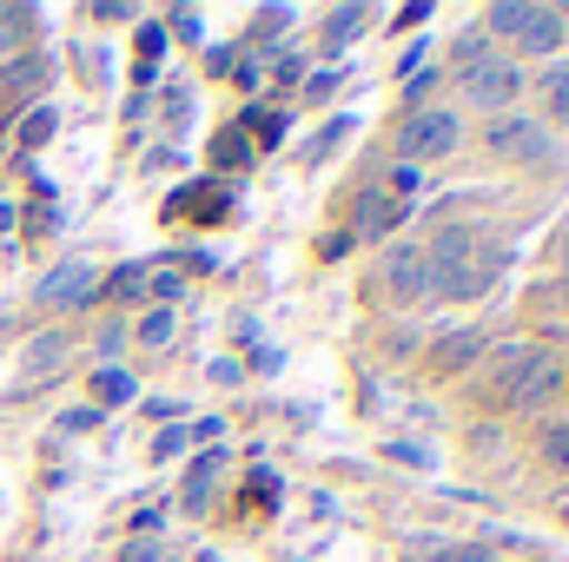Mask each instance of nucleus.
<instances>
[{
  "label": "nucleus",
  "mask_w": 569,
  "mask_h": 562,
  "mask_svg": "<svg viewBox=\"0 0 569 562\" xmlns=\"http://www.w3.org/2000/svg\"><path fill=\"white\" fill-rule=\"evenodd\" d=\"M483 351V331H450V338H437V351H430V371L437 378H457L470 358Z\"/></svg>",
  "instance_id": "12"
},
{
  "label": "nucleus",
  "mask_w": 569,
  "mask_h": 562,
  "mask_svg": "<svg viewBox=\"0 0 569 562\" xmlns=\"http://www.w3.org/2000/svg\"><path fill=\"white\" fill-rule=\"evenodd\" d=\"M239 133L252 140V152H259V145H279L284 140V113H272V107H252V113L239 120Z\"/></svg>",
  "instance_id": "16"
},
{
  "label": "nucleus",
  "mask_w": 569,
  "mask_h": 562,
  "mask_svg": "<svg viewBox=\"0 0 569 562\" xmlns=\"http://www.w3.org/2000/svg\"><path fill=\"white\" fill-rule=\"evenodd\" d=\"M523 13H530L523 0H503V7H490V27H497V33H517V27H523Z\"/></svg>",
  "instance_id": "24"
},
{
  "label": "nucleus",
  "mask_w": 569,
  "mask_h": 562,
  "mask_svg": "<svg viewBox=\"0 0 569 562\" xmlns=\"http://www.w3.org/2000/svg\"><path fill=\"white\" fill-rule=\"evenodd\" d=\"M398 159L405 165H418V159H443L450 145H457V113H443V107H418L405 127H398Z\"/></svg>",
  "instance_id": "2"
},
{
  "label": "nucleus",
  "mask_w": 569,
  "mask_h": 562,
  "mask_svg": "<svg viewBox=\"0 0 569 562\" xmlns=\"http://www.w3.org/2000/svg\"><path fill=\"white\" fill-rule=\"evenodd\" d=\"M232 205V192H219V185H186L179 199H166V219H219Z\"/></svg>",
  "instance_id": "11"
},
{
  "label": "nucleus",
  "mask_w": 569,
  "mask_h": 562,
  "mask_svg": "<svg viewBox=\"0 0 569 562\" xmlns=\"http://www.w3.org/2000/svg\"><path fill=\"white\" fill-rule=\"evenodd\" d=\"M179 450H186V430H166V436L152 443V456H179Z\"/></svg>",
  "instance_id": "29"
},
{
  "label": "nucleus",
  "mask_w": 569,
  "mask_h": 562,
  "mask_svg": "<svg viewBox=\"0 0 569 562\" xmlns=\"http://www.w3.org/2000/svg\"><path fill=\"white\" fill-rule=\"evenodd\" d=\"M490 152L530 165V159L550 152V127H543V120H490Z\"/></svg>",
  "instance_id": "5"
},
{
  "label": "nucleus",
  "mask_w": 569,
  "mask_h": 562,
  "mask_svg": "<svg viewBox=\"0 0 569 562\" xmlns=\"http://www.w3.org/2000/svg\"><path fill=\"white\" fill-rule=\"evenodd\" d=\"M537 93H543V113H550V120H569V67H550V73L537 80Z\"/></svg>",
  "instance_id": "19"
},
{
  "label": "nucleus",
  "mask_w": 569,
  "mask_h": 562,
  "mask_svg": "<svg viewBox=\"0 0 569 562\" xmlns=\"http://www.w3.org/2000/svg\"><path fill=\"white\" fill-rule=\"evenodd\" d=\"M93 265H80V259H67V265H53L47 279H40V291H33V304H47V311H67V304H87L93 298Z\"/></svg>",
  "instance_id": "6"
},
{
  "label": "nucleus",
  "mask_w": 569,
  "mask_h": 562,
  "mask_svg": "<svg viewBox=\"0 0 569 562\" xmlns=\"http://www.w3.org/2000/svg\"><path fill=\"white\" fill-rule=\"evenodd\" d=\"M212 159H219L226 172H246V165H252V140H246L239 127H226V133L212 140Z\"/></svg>",
  "instance_id": "18"
},
{
  "label": "nucleus",
  "mask_w": 569,
  "mask_h": 562,
  "mask_svg": "<svg viewBox=\"0 0 569 562\" xmlns=\"http://www.w3.org/2000/svg\"><path fill=\"white\" fill-rule=\"evenodd\" d=\"M398 212H405L398 199H385V192H365V199H358V232H365V239H391Z\"/></svg>",
  "instance_id": "15"
},
{
  "label": "nucleus",
  "mask_w": 569,
  "mask_h": 562,
  "mask_svg": "<svg viewBox=\"0 0 569 562\" xmlns=\"http://www.w3.org/2000/svg\"><path fill=\"white\" fill-rule=\"evenodd\" d=\"M172 27H179V40H199V13L186 7V13H172Z\"/></svg>",
  "instance_id": "30"
},
{
  "label": "nucleus",
  "mask_w": 569,
  "mask_h": 562,
  "mask_svg": "<svg viewBox=\"0 0 569 562\" xmlns=\"http://www.w3.org/2000/svg\"><path fill=\"white\" fill-rule=\"evenodd\" d=\"M358 27H365V7H338V13H331V20H325V47H331V53H338V47H345V40H351V33H358Z\"/></svg>",
  "instance_id": "20"
},
{
  "label": "nucleus",
  "mask_w": 569,
  "mask_h": 562,
  "mask_svg": "<svg viewBox=\"0 0 569 562\" xmlns=\"http://www.w3.org/2000/svg\"><path fill=\"white\" fill-rule=\"evenodd\" d=\"M120 562H159V550L140 536V543H127V556H120Z\"/></svg>",
  "instance_id": "32"
},
{
  "label": "nucleus",
  "mask_w": 569,
  "mask_h": 562,
  "mask_svg": "<svg viewBox=\"0 0 569 562\" xmlns=\"http://www.w3.org/2000/svg\"><path fill=\"white\" fill-rule=\"evenodd\" d=\"M457 80H463V93H470L477 107H510V100L523 93V73H517V60H503V53H483V60H470Z\"/></svg>",
  "instance_id": "4"
},
{
  "label": "nucleus",
  "mask_w": 569,
  "mask_h": 562,
  "mask_svg": "<svg viewBox=\"0 0 569 562\" xmlns=\"http://www.w3.org/2000/svg\"><path fill=\"white\" fill-rule=\"evenodd\" d=\"M530 344H503L497 351V378H490V404H503L510 411V398H517V384H523V371H530Z\"/></svg>",
  "instance_id": "10"
},
{
  "label": "nucleus",
  "mask_w": 569,
  "mask_h": 562,
  "mask_svg": "<svg viewBox=\"0 0 569 562\" xmlns=\"http://www.w3.org/2000/svg\"><path fill=\"white\" fill-rule=\"evenodd\" d=\"M219 463H226V450H199V456L186 463V483H179V510H186V516H199V510L212 503V483H219Z\"/></svg>",
  "instance_id": "8"
},
{
  "label": "nucleus",
  "mask_w": 569,
  "mask_h": 562,
  "mask_svg": "<svg viewBox=\"0 0 569 562\" xmlns=\"http://www.w3.org/2000/svg\"><path fill=\"white\" fill-rule=\"evenodd\" d=\"M430 259V298H483L503 272V245H490L470 225H443L425 245Z\"/></svg>",
  "instance_id": "1"
},
{
  "label": "nucleus",
  "mask_w": 569,
  "mask_h": 562,
  "mask_svg": "<svg viewBox=\"0 0 569 562\" xmlns=\"http://www.w3.org/2000/svg\"><path fill=\"white\" fill-rule=\"evenodd\" d=\"M543 456H550L557 470H569V430H563V423H550V430H543Z\"/></svg>",
  "instance_id": "25"
},
{
  "label": "nucleus",
  "mask_w": 569,
  "mask_h": 562,
  "mask_svg": "<svg viewBox=\"0 0 569 562\" xmlns=\"http://www.w3.org/2000/svg\"><path fill=\"white\" fill-rule=\"evenodd\" d=\"M391 192H418V165H398L391 172Z\"/></svg>",
  "instance_id": "31"
},
{
  "label": "nucleus",
  "mask_w": 569,
  "mask_h": 562,
  "mask_svg": "<svg viewBox=\"0 0 569 562\" xmlns=\"http://www.w3.org/2000/svg\"><path fill=\"white\" fill-rule=\"evenodd\" d=\"M93 398H100V404H133V378H127V371H113V364H107V371H100V378H93Z\"/></svg>",
  "instance_id": "21"
},
{
  "label": "nucleus",
  "mask_w": 569,
  "mask_h": 562,
  "mask_svg": "<svg viewBox=\"0 0 569 562\" xmlns=\"http://www.w3.org/2000/svg\"><path fill=\"white\" fill-rule=\"evenodd\" d=\"M33 40V7H0V53H20Z\"/></svg>",
  "instance_id": "17"
},
{
  "label": "nucleus",
  "mask_w": 569,
  "mask_h": 562,
  "mask_svg": "<svg viewBox=\"0 0 569 562\" xmlns=\"http://www.w3.org/2000/svg\"><path fill=\"white\" fill-rule=\"evenodd\" d=\"M67 351H73V338H67V331H40V338L27 344V364H20V391L47 384V378L67 364Z\"/></svg>",
  "instance_id": "7"
},
{
  "label": "nucleus",
  "mask_w": 569,
  "mask_h": 562,
  "mask_svg": "<svg viewBox=\"0 0 569 562\" xmlns=\"http://www.w3.org/2000/svg\"><path fill=\"white\" fill-rule=\"evenodd\" d=\"M483 53H490V40H483V33H463V40H457V73H463L470 60H483Z\"/></svg>",
  "instance_id": "26"
},
{
  "label": "nucleus",
  "mask_w": 569,
  "mask_h": 562,
  "mask_svg": "<svg viewBox=\"0 0 569 562\" xmlns=\"http://www.w3.org/2000/svg\"><path fill=\"white\" fill-rule=\"evenodd\" d=\"M517 47H523V53H557V47H563V13H557V7H530L523 27H517Z\"/></svg>",
  "instance_id": "9"
},
{
  "label": "nucleus",
  "mask_w": 569,
  "mask_h": 562,
  "mask_svg": "<svg viewBox=\"0 0 569 562\" xmlns=\"http://www.w3.org/2000/svg\"><path fill=\"white\" fill-rule=\"evenodd\" d=\"M0 87H7V100H13V107H20V100H40V87H47V60H40V53L13 60V67L0 73Z\"/></svg>",
  "instance_id": "14"
},
{
  "label": "nucleus",
  "mask_w": 569,
  "mask_h": 562,
  "mask_svg": "<svg viewBox=\"0 0 569 562\" xmlns=\"http://www.w3.org/2000/svg\"><path fill=\"white\" fill-rule=\"evenodd\" d=\"M563 384V371H557V358H530V371H523V384H517V398H510V411H530V404H543L550 391Z\"/></svg>",
  "instance_id": "13"
},
{
  "label": "nucleus",
  "mask_w": 569,
  "mask_h": 562,
  "mask_svg": "<svg viewBox=\"0 0 569 562\" xmlns=\"http://www.w3.org/2000/svg\"><path fill=\"white\" fill-rule=\"evenodd\" d=\"M113 298H146V272L140 265H127V272L113 279Z\"/></svg>",
  "instance_id": "27"
},
{
  "label": "nucleus",
  "mask_w": 569,
  "mask_h": 562,
  "mask_svg": "<svg viewBox=\"0 0 569 562\" xmlns=\"http://www.w3.org/2000/svg\"><path fill=\"white\" fill-rule=\"evenodd\" d=\"M146 298H179V272H146Z\"/></svg>",
  "instance_id": "28"
},
{
  "label": "nucleus",
  "mask_w": 569,
  "mask_h": 562,
  "mask_svg": "<svg viewBox=\"0 0 569 562\" xmlns=\"http://www.w3.org/2000/svg\"><path fill=\"white\" fill-rule=\"evenodd\" d=\"M378 291H385L391 304H425V298H430L425 245H391V252H385V265H378Z\"/></svg>",
  "instance_id": "3"
},
{
  "label": "nucleus",
  "mask_w": 569,
  "mask_h": 562,
  "mask_svg": "<svg viewBox=\"0 0 569 562\" xmlns=\"http://www.w3.org/2000/svg\"><path fill=\"white\" fill-rule=\"evenodd\" d=\"M47 140H53V113H47V107H33V113L20 120V145L33 152V145H47Z\"/></svg>",
  "instance_id": "22"
},
{
  "label": "nucleus",
  "mask_w": 569,
  "mask_h": 562,
  "mask_svg": "<svg viewBox=\"0 0 569 562\" xmlns=\"http://www.w3.org/2000/svg\"><path fill=\"white\" fill-rule=\"evenodd\" d=\"M140 338H146V344H172V311H146Z\"/></svg>",
  "instance_id": "23"
}]
</instances>
